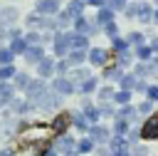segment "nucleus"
<instances>
[{"instance_id":"obj_1","label":"nucleus","mask_w":158,"mask_h":156,"mask_svg":"<svg viewBox=\"0 0 158 156\" xmlns=\"http://www.w3.org/2000/svg\"><path fill=\"white\" fill-rule=\"evenodd\" d=\"M106 144H109V154H114V156H128L131 154V144L121 134H111Z\"/></svg>"},{"instance_id":"obj_2","label":"nucleus","mask_w":158,"mask_h":156,"mask_svg":"<svg viewBox=\"0 0 158 156\" xmlns=\"http://www.w3.org/2000/svg\"><path fill=\"white\" fill-rule=\"evenodd\" d=\"M143 126H141V139L146 141H158V111H151L148 116H143Z\"/></svg>"},{"instance_id":"obj_3","label":"nucleus","mask_w":158,"mask_h":156,"mask_svg":"<svg viewBox=\"0 0 158 156\" xmlns=\"http://www.w3.org/2000/svg\"><path fill=\"white\" fill-rule=\"evenodd\" d=\"M86 131H89V136H91V141H94V144H106V141H109V136H111V129H109V126H101L99 121H94Z\"/></svg>"},{"instance_id":"obj_4","label":"nucleus","mask_w":158,"mask_h":156,"mask_svg":"<svg viewBox=\"0 0 158 156\" xmlns=\"http://www.w3.org/2000/svg\"><path fill=\"white\" fill-rule=\"evenodd\" d=\"M86 59H89L94 67H104V64L109 62V52H106L104 47H91V50L86 52Z\"/></svg>"},{"instance_id":"obj_5","label":"nucleus","mask_w":158,"mask_h":156,"mask_svg":"<svg viewBox=\"0 0 158 156\" xmlns=\"http://www.w3.org/2000/svg\"><path fill=\"white\" fill-rule=\"evenodd\" d=\"M151 17H153V7L146 2V0H138V7H136V20L141 25H151Z\"/></svg>"},{"instance_id":"obj_6","label":"nucleus","mask_w":158,"mask_h":156,"mask_svg":"<svg viewBox=\"0 0 158 156\" xmlns=\"http://www.w3.org/2000/svg\"><path fill=\"white\" fill-rule=\"evenodd\" d=\"M69 52V32H57L54 35V54L64 57Z\"/></svg>"},{"instance_id":"obj_7","label":"nucleus","mask_w":158,"mask_h":156,"mask_svg":"<svg viewBox=\"0 0 158 156\" xmlns=\"http://www.w3.org/2000/svg\"><path fill=\"white\" fill-rule=\"evenodd\" d=\"M69 124H72V114L62 111V114H57V116H54V121H52V131H54V134H64Z\"/></svg>"},{"instance_id":"obj_8","label":"nucleus","mask_w":158,"mask_h":156,"mask_svg":"<svg viewBox=\"0 0 158 156\" xmlns=\"http://www.w3.org/2000/svg\"><path fill=\"white\" fill-rule=\"evenodd\" d=\"M69 50H89V37L81 32H69Z\"/></svg>"},{"instance_id":"obj_9","label":"nucleus","mask_w":158,"mask_h":156,"mask_svg":"<svg viewBox=\"0 0 158 156\" xmlns=\"http://www.w3.org/2000/svg\"><path fill=\"white\" fill-rule=\"evenodd\" d=\"M54 89L59 92V94H72L74 89H77V84L69 79V77H64V74H59L57 79H54Z\"/></svg>"},{"instance_id":"obj_10","label":"nucleus","mask_w":158,"mask_h":156,"mask_svg":"<svg viewBox=\"0 0 158 156\" xmlns=\"http://www.w3.org/2000/svg\"><path fill=\"white\" fill-rule=\"evenodd\" d=\"M116 116H123V119H128V121H138V119H141V116L136 114V106H133L131 102L118 104V106H116Z\"/></svg>"},{"instance_id":"obj_11","label":"nucleus","mask_w":158,"mask_h":156,"mask_svg":"<svg viewBox=\"0 0 158 156\" xmlns=\"http://www.w3.org/2000/svg\"><path fill=\"white\" fill-rule=\"evenodd\" d=\"M37 12L40 15H57L59 12V0H37Z\"/></svg>"},{"instance_id":"obj_12","label":"nucleus","mask_w":158,"mask_h":156,"mask_svg":"<svg viewBox=\"0 0 158 156\" xmlns=\"http://www.w3.org/2000/svg\"><path fill=\"white\" fill-rule=\"evenodd\" d=\"M131 67H133L131 72H133L138 79H148V77H151V62H148V59H136V64H131Z\"/></svg>"},{"instance_id":"obj_13","label":"nucleus","mask_w":158,"mask_h":156,"mask_svg":"<svg viewBox=\"0 0 158 156\" xmlns=\"http://www.w3.org/2000/svg\"><path fill=\"white\" fill-rule=\"evenodd\" d=\"M151 54H153V50H151L148 42H138V45H133V59H151Z\"/></svg>"},{"instance_id":"obj_14","label":"nucleus","mask_w":158,"mask_h":156,"mask_svg":"<svg viewBox=\"0 0 158 156\" xmlns=\"http://www.w3.org/2000/svg\"><path fill=\"white\" fill-rule=\"evenodd\" d=\"M74 30H77V32H81V35H91V32H94L91 22H89L84 15H77V17H74Z\"/></svg>"},{"instance_id":"obj_15","label":"nucleus","mask_w":158,"mask_h":156,"mask_svg":"<svg viewBox=\"0 0 158 156\" xmlns=\"http://www.w3.org/2000/svg\"><path fill=\"white\" fill-rule=\"evenodd\" d=\"M22 54H25V59H27V62H37L40 57H44V54H42V47H40L37 42H32V45H27Z\"/></svg>"},{"instance_id":"obj_16","label":"nucleus","mask_w":158,"mask_h":156,"mask_svg":"<svg viewBox=\"0 0 158 156\" xmlns=\"http://www.w3.org/2000/svg\"><path fill=\"white\" fill-rule=\"evenodd\" d=\"M37 72H40V77H49L54 72V62L49 57H40L37 59Z\"/></svg>"},{"instance_id":"obj_17","label":"nucleus","mask_w":158,"mask_h":156,"mask_svg":"<svg viewBox=\"0 0 158 156\" xmlns=\"http://www.w3.org/2000/svg\"><path fill=\"white\" fill-rule=\"evenodd\" d=\"M81 114H84V116H86L91 124L101 119V111H99V106H94V104H89V102H84V104H81Z\"/></svg>"},{"instance_id":"obj_18","label":"nucleus","mask_w":158,"mask_h":156,"mask_svg":"<svg viewBox=\"0 0 158 156\" xmlns=\"http://www.w3.org/2000/svg\"><path fill=\"white\" fill-rule=\"evenodd\" d=\"M131 129V121L123 119V116H114V126H111V134H121L126 136V131Z\"/></svg>"},{"instance_id":"obj_19","label":"nucleus","mask_w":158,"mask_h":156,"mask_svg":"<svg viewBox=\"0 0 158 156\" xmlns=\"http://www.w3.org/2000/svg\"><path fill=\"white\" fill-rule=\"evenodd\" d=\"M136 82H138V77H136L133 72H123V74L118 77V82H116V84H118V87H123V89H131V92H133Z\"/></svg>"},{"instance_id":"obj_20","label":"nucleus","mask_w":158,"mask_h":156,"mask_svg":"<svg viewBox=\"0 0 158 156\" xmlns=\"http://www.w3.org/2000/svg\"><path fill=\"white\" fill-rule=\"evenodd\" d=\"M96 84H99V82H96V77H91V74H89V77H84V79L79 82V87H77V89H79L81 94H91V92H96Z\"/></svg>"},{"instance_id":"obj_21","label":"nucleus","mask_w":158,"mask_h":156,"mask_svg":"<svg viewBox=\"0 0 158 156\" xmlns=\"http://www.w3.org/2000/svg\"><path fill=\"white\" fill-rule=\"evenodd\" d=\"M74 144H77V141H74L72 136L62 134V136H59V141H57V146H59L57 151H59V154H72V151H74Z\"/></svg>"},{"instance_id":"obj_22","label":"nucleus","mask_w":158,"mask_h":156,"mask_svg":"<svg viewBox=\"0 0 158 156\" xmlns=\"http://www.w3.org/2000/svg\"><path fill=\"white\" fill-rule=\"evenodd\" d=\"M37 99H40L42 109H52V106H57V102H59V97H57V94H49L47 89H44V92H42V94L37 97Z\"/></svg>"},{"instance_id":"obj_23","label":"nucleus","mask_w":158,"mask_h":156,"mask_svg":"<svg viewBox=\"0 0 158 156\" xmlns=\"http://www.w3.org/2000/svg\"><path fill=\"white\" fill-rule=\"evenodd\" d=\"M86 59V50H69V67H79L81 62Z\"/></svg>"},{"instance_id":"obj_24","label":"nucleus","mask_w":158,"mask_h":156,"mask_svg":"<svg viewBox=\"0 0 158 156\" xmlns=\"http://www.w3.org/2000/svg\"><path fill=\"white\" fill-rule=\"evenodd\" d=\"M118 57H116V64L121 67V69H128L131 64H133V54H131V50H123V52H116Z\"/></svg>"},{"instance_id":"obj_25","label":"nucleus","mask_w":158,"mask_h":156,"mask_svg":"<svg viewBox=\"0 0 158 156\" xmlns=\"http://www.w3.org/2000/svg\"><path fill=\"white\" fill-rule=\"evenodd\" d=\"M106 67V64H104ZM123 74V69L118 67V64H109L106 69H104V79H109V82H118V77Z\"/></svg>"},{"instance_id":"obj_26","label":"nucleus","mask_w":158,"mask_h":156,"mask_svg":"<svg viewBox=\"0 0 158 156\" xmlns=\"http://www.w3.org/2000/svg\"><path fill=\"white\" fill-rule=\"evenodd\" d=\"M25 87H27V94H30L32 99H37V97H40V94L44 92V82H42V79H35V82H27Z\"/></svg>"},{"instance_id":"obj_27","label":"nucleus","mask_w":158,"mask_h":156,"mask_svg":"<svg viewBox=\"0 0 158 156\" xmlns=\"http://www.w3.org/2000/svg\"><path fill=\"white\" fill-rule=\"evenodd\" d=\"M131 94H133L131 89H123V87H121V89H116V92H114L111 102H114V104H126V102H131Z\"/></svg>"},{"instance_id":"obj_28","label":"nucleus","mask_w":158,"mask_h":156,"mask_svg":"<svg viewBox=\"0 0 158 156\" xmlns=\"http://www.w3.org/2000/svg\"><path fill=\"white\" fill-rule=\"evenodd\" d=\"M69 17H77V15H84V0H72L69 5H67V10H64Z\"/></svg>"},{"instance_id":"obj_29","label":"nucleus","mask_w":158,"mask_h":156,"mask_svg":"<svg viewBox=\"0 0 158 156\" xmlns=\"http://www.w3.org/2000/svg\"><path fill=\"white\" fill-rule=\"evenodd\" d=\"M109 20H114V10H111L109 5H101L99 12H96V22L104 25V22H109Z\"/></svg>"},{"instance_id":"obj_30","label":"nucleus","mask_w":158,"mask_h":156,"mask_svg":"<svg viewBox=\"0 0 158 156\" xmlns=\"http://www.w3.org/2000/svg\"><path fill=\"white\" fill-rule=\"evenodd\" d=\"M72 121H74V126H77L79 131H86V129L91 126V121H89V119H86V116H84L81 111H77V114H72Z\"/></svg>"},{"instance_id":"obj_31","label":"nucleus","mask_w":158,"mask_h":156,"mask_svg":"<svg viewBox=\"0 0 158 156\" xmlns=\"http://www.w3.org/2000/svg\"><path fill=\"white\" fill-rule=\"evenodd\" d=\"M94 146H96V144H94V141H91V136H89V139H81L79 144H74V151H77V154H91V151H94Z\"/></svg>"},{"instance_id":"obj_32","label":"nucleus","mask_w":158,"mask_h":156,"mask_svg":"<svg viewBox=\"0 0 158 156\" xmlns=\"http://www.w3.org/2000/svg\"><path fill=\"white\" fill-rule=\"evenodd\" d=\"M111 50H114V52H123V50H131V45L126 42V37L114 35V37H111Z\"/></svg>"},{"instance_id":"obj_33","label":"nucleus","mask_w":158,"mask_h":156,"mask_svg":"<svg viewBox=\"0 0 158 156\" xmlns=\"http://www.w3.org/2000/svg\"><path fill=\"white\" fill-rule=\"evenodd\" d=\"M153 106H156V104H153L151 99H143L141 104H136V114H138V116L143 119V116H148V114L153 111Z\"/></svg>"},{"instance_id":"obj_34","label":"nucleus","mask_w":158,"mask_h":156,"mask_svg":"<svg viewBox=\"0 0 158 156\" xmlns=\"http://www.w3.org/2000/svg\"><path fill=\"white\" fill-rule=\"evenodd\" d=\"M27 25H30V27H54V22L49 25V22L42 20L40 15H30V17H27Z\"/></svg>"},{"instance_id":"obj_35","label":"nucleus","mask_w":158,"mask_h":156,"mask_svg":"<svg viewBox=\"0 0 158 156\" xmlns=\"http://www.w3.org/2000/svg\"><path fill=\"white\" fill-rule=\"evenodd\" d=\"M143 94H146V99H151L153 104H158V84H146Z\"/></svg>"},{"instance_id":"obj_36","label":"nucleus","mask_w":158,"mask_h":156,"mask_svg":"<svg viewBox=\"0 0 158 156\" xmlns=\"http://www.w3.org/2000/svg\"><path fill=\"white\" fill-rule=\"evenodd\" d=\"M126 42L133 47V45H138V42H146V35H143V32H138V30H133V32H128Z\"/></svg>"},{"instance_id":"obj_37","label":"nucleus","mask_w":158,"mask_h":156,"mask_svg":"<svg viewBox=\"0 0 158 156\" xmlns=\"http://www.w3.org/2000/svg\"><path fill=\"white\" fill-rule=\"evenodd\" d=\"M126 2H128V0H104V5H109L114 12H121V10L126 7Z\"/></svg>"},{"instance_id":"obj_38","label":"nucleus","mask_w":158,"mask_h":156,"mask_svg":"<svg viewBox=\"0 0 158 156\" xmlns=\"http://www.w3.org/2000/svg\"><path fill=\"white\" fill-rule=\"evenodd\" d=\"M104 32H106L109 37H114V35H118V25H116L114 20H109V22H104Z\"/></svg>"},{"instance_id":"obj_39","label":"nucleus","mask_w":158,"mask_h":156,"mask_svg":"<svg viewBox=\"0 0 158 156\" xmlns=\"http://www.w3.org/2000/svg\"><path fill=\"white\" fill-rule=\"evenodd\" d=\"M25 47H27V42L15 37V42H12V47H10V50H12V54H22V52H25Z\"/></svg>"},{"instance_id":"obj_40","label":"nucleus","mask_w":158,"mask_h":156,"mask_svg":"<svg viewBox=\"0 0 158 156\" xmlns=\"http://www.w3.org/2000/svg\"><path fill=\"white\" fill-rule=\"evenodd\" d=\"M111 97H114V89L111 87H101L99 89V102H111Z\"/></svg>"},{"instance_id":"obj_41","label":"nucleus","mask_w":158,"mask_h":156,"mask_svg":"<svg viewBox=\"0 0 158 156\" xmlns=\"http://www.w3.org/2000/svg\"><path fill=\"white\" fill-rule=\"evenodd\" d=\"M12 74H15V69H12V64H10V62H5V67L0 69V77H2V79H10Z\"/></svg>"},{"instance_id":"obj_42","label":"nucleus","mask_w":158,"mask_h":156,"mask_svg":"<svg viewBox=\"0 0 158 156\" xmlns=\"http://www.w3.org/2000/svg\"><path fill=\"white\" fill-rule=\"evenodd\" d=\"M12 59V50H0V62L5 64V62H10Z\"/></svg>"},{"instance_id":"obj_43","label":"nucleus","mask_w":158,"mask_h":156,"mask_svg":"<svg viewBox=\"0 0 158 156\" xmlns=\"http://www.w3.org/2000/svg\"><path fill=\"white\" fill-rule=\"evenodd\" d=\"M54 69H57L59 74H64V72L69 69V62H57V64H54Z\"/></svg>"},{"instance_id":"obj_44","label":"nucleus","mask_w":158,"mask_h":156,"mask_svg":"<svg viewBox=\"0 0 158 156\" xmlns=\"http://www.w3.org/2000/svg\"><path fill=\"white\" fill-rule=\"evenodd\" d=\"M148 45H151V50H153V54H158V35H153V37L148 40Z\"/></svg>"},{"instance_id":"obj_45","label":"nucleus","mask_w":158,"mask_h":156,"mask_svg":"<svg viewBox=\"0 0 158 156\" xmlns=\"http://www.w3.org/2000/svg\"><path fill=\"white\" fill-rule=\"evenodd\" d=\"M15 15H17L15 10H7V12L2 15V20H5V22H10V20H15Z\"/></svg>"},{"instance_id":"obj_46","label":"nucleus","mask_w":158,"mask_h":156,"mask_svg":"<svg viewBox=\"0 0 158 156\" xmlns=\"http://www.w3.org/2000/svg\"><path fill=\"white\" fill-rule=\"evenodd\" d=\"M84 5H94V7H101L104 0H84Z\"/></svg>"},{"instance_id":"obj_47","label":"nucleus","mask_w":158,"mask_h":156,"mask_svg":"<svg viewBox=\"0 0 158 156\" xmlns=\"http://www.w3.org/2000/svg\"><path fill=\"white\" fill-rule=\"evenodd\" d=\"M15 79H17V84H20V87H25V84H27V77H25V74H17Z\"/></svg>"},{"instance_id":"obj_48","label":"nucleus","mask_w":158,"mask_h":156,"mask_svg":"<svg viewBox=\"0 0 158 156\" xmlns=\"http://www.w3.org/2000/svg\"><path fill=\"white\" fill-rule=\"evenodd\" d=\"M151 22H153V25H158V5L153 7V17H151Z\"/></svg>"},{"instance_id":"obj_49","label":"nucleus","mask_w":158,"mask_h":156,"mask_svg":"<svg viewBox=\"0 0 158 156\" xmlns=\"http://www.w3.org/2000/svg\"><path fill=\"white\" fill-rule=\"evenodd\" d=\"M151 77H153V79H156V82H158V67H156V69H153V72H151Z\"/></svg>"},{"instance_id":"obj_50","label":"nucleus","mask_w":158,"mask_h":156,"mask_svg":"<svg viewBox=\"0 0 158 156\" xmlns=\"http://www.w3.org/2000/svg\"><path fill=\"white\" fill-rule=\"evenodd\" d=\"M153 5H158V0H153Z\"/></svg>"}]
</instances>
